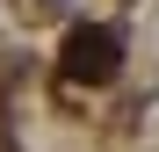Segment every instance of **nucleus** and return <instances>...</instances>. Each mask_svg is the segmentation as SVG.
<instances>
[{"label":"nucleus","mask_w":159,"mask_h":152,"mask_svg":"<svg viewBox=\"0 0 159 152\" xmlns=\"http://www.w3.org/2000/svg\"><path fill=\"white\" fill-rule=\"evenodd\" d=\"M116 65H123V36H116V29L87 22V29L65 36V80H72V87H101V80H116Z\"/></svg>","instance_id":"nucleus-1"}]
</instances>
